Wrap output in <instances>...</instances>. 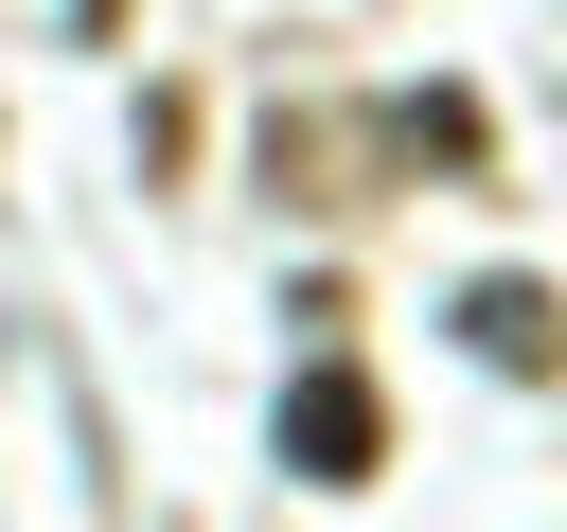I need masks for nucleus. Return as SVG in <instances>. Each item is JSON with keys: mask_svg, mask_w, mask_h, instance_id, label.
Returning <instances> with one entry per match:
<instances>
[{"mask_svg": "<svg viewBox=\"0 0 567 532\" xmlns=\"http://www.w3.org/2000/svg\"><path fill=\"white\" fill-rule=\"evenodd\" d=\"M461 337H478L496 372H549V355H567V319H549V284H478V301H461Z\"/></svg>", "mask_w": 567, "mask_h": 532, "instance_id": "nucleus-2", "label": "nucleus"}, {"mask_svg": "<svg viewBox=\"0 0 567 532\" xmlns=\"http://www.w3.org/2000/svg\"><path fill=\"white\" fill-rule=\"evenodd\" d=\"M372 443H390L372 372H354V355H319V372L284 390V461H301V479H372Z\"/></svg>", "mask_w": 567, "mask_h": 532, "instance_id": "nucleus-1", "label": "nucleus"}]
</instances>
